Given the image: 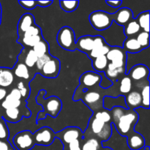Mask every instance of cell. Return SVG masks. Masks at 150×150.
<instances>
[{
	"label": "cell",
	"instance_id": "6da1fadb",
	"mask_svg": "<svg viewBox=\"0 0 150 150\" xmlns=\"http://www.w3.org/2000/svg\"><path fill=\"white\" fill-rule=\"evenodd\" d=\"M39 95L37 97V101L42 105L43 111L39 113L38 120L45 118L46 115H50L53 118H56L61 111L62 103L61 100L56 96H51L47 99H44L43 95H45V90H40Z\"/></svg>",
	"mask_w": 150,
	"mask_h": 150
},
{
	"label": "cell",
	"instance_id": "7a4b0ae2",
	"mask_svg": "<svg viewBox=\"0 0 150 150\" xmlns=\"http://www.w3.org/2000/svg\"><path fill=\"white\" fill-rule=\"evenodd\" d=\"M138 119L139 115L135 110L127 109L124 115L122 116L121 118L115 125H114V126L119 134L126 137L134 131L133 129L137 122Z\"/></svg>",
	"mask_w": 150,
	"mask_h": 150
},
{
	"label": "cell",
	"instance_id": "3957f363",
	"mask_svg": "<svg viewBox=\"0 0 150 150\" xmlns=\"http://www.w3.org/2000/svg\"><path fill=\"white\" fill-rule=\"evenodd\" d=\"M89 20L92 27L97 31H105L110 28L114 20V13L103 10H96L89 15Z\"/></svg>",
	"mask_w": 150,
	"mask_h": 150
},
{
	"label": "cell",
	"instance_id": "277c9868",
	"mask_svg": "<svg viewBox=\"0 0 150 150\" xmlns=\"http://www.w3.org/2000/svg\"><path fill=\"white\" fill-rule=\"evenodd\" d=\"M89 127L92 134L101 143L107 142L112 135V123H104L94 117L89 121Z\"/></svg>",
	"mask_w": 150,
	"mask_h": 150
},
{
	"label": "cell",
	"instance_id": "5b68a950",
	"mask_svg": "<svg viewBox=\"0 0 150 150\" xmlns=\"http://www.w3.org/2000/svg\"><path fill=\"white\" fill-rule=\"evenodd\" d=\"M57 42L62 48L67 51H73L76 48V35L72 28L65 26L59 31L57 37Z\"/></svg>",
	"mask_w": 150,
	"mask_h": 150
},
{
	"label": "cell",
	"instance_id": "8992f818",
	"mask_svg": "<svg viewBox=\"0 0 150 150\" xmlns=\"http://www.w3.org/2000/svg\"><path fill=\"white\" fill-rule=\"evenodd\" d=\"M13 143L18 150H30L35 146L33 134L29 130H23L15 135Z\"/></svg>",
	"mask_w": 150,
	"mask_h": 150
},
{
	"label": "cell",
	"instance_id": "52a82bcc",
	"mask_svg": "<svg viewBox=\"0 0 150 150\" xmlns=\"http://www.w3.org/2000/svg\"><path fill=\"white\" fill-rule=\"evenodd\" d=\"M56 137H58L64 146L69 144L76 140H83L84 136L81 130L76 127H66L62 131L56 133Z\"/></svg>",
	"mask_w": 150,
	"mask_h": 150
},
{
	"label": "cell",
	"instance_id": "ba28073f",
	"mask_svg": "<svg viewBox=\"0 0 150 150\" xmlns=\"http://www.w3.org/2000/svg\"><path fill=\"white\" fill-rule=\"evenodd\" d=\"M108 62L118 67H126L127 63V53L122 47L111 46L106 54Z\"/></svg>",
	"mask_w": 150,
	"mask_h": 150
},
{
	"label": "cell",
	"instance_id": "9c48e42d",
	"mask_svg": "<svg viewBox=\"0 0 150 150\" xmlns=\"http://www.w3.org/2000/svg\"><path fill=\"white\" fill-rule=\"evenodd\" d=\"M56 139V133L48 127H43L37 130L33 134L35 144L49 146Z\"/></svg>",
	"mask_w": 150,
	"mask_h": 150
},
{
	"label": "cell",
	"instance_id": "30bf717a",
	"mask_svg": "<svg viewBox=\"0 0 150 150\" xmlns=\"http://www.w3.org/2000/svg\"><path fill=\"white\" fill-rule=\"evenodd\" d=\"M127 75L132 81L136 83L149 81V68L144 64H137L131 67Z\"/></svg>",
	"mask_w": 150,
	"mask_h": 150
},
{
	"label": "cell",
	"instance_id": "8fae6325",
	"mask_svg": "<svg viewBox=\"0 0 150 150\" xmlns=\"http://www.w3.org/2000/svg\"><path fill=\"white\" fill-rule=\"evenodd\" d=\"M101 76L100 73H96V72L87 71L83 73L79 79L80 81V86L83 87V89H86L89 90V89L97 85H100L101 82Z\"/></svg>",
	"mask_w": 150,
	"mask_h": 150
},
{
	"label": "cell",
	"instance_id": "7c38bea8",
	"mask_svg": "<svg viewBox=\"0 0 150 150\" xmlns=\"http://www.w3.org/2000/svg\"><path fill=\"white\" fill-rule=\"evenodd\" d=\"M60 70V62L56 57H52L50 60H48L45 65L41 69L40 73L43 77L54 79L57 78L59 73Z\"/></svg>",
	"mask_w": 150,
	"mask_h": 150
},
{
	"label": "cell",
	"instance_id": "4fadbf2b",
	"mask_svg": "<svg viewBox=\"0 0 150 150\" xmlns=\"http://www.w3.org/2000/svg\"><path fill=\"white\" fill-rule=\"evenodd\" d=\"M105 77L111 82H117L122 77L126 75V67H118L111 63H108L106 70L104 72Z\"/></svg>",
	"mask_w": 150,
	"mask_h": 150
},
{
	"label": "cell",
	"instance_id": "5bb4252c",
	"mask_svg": "<svg viewBox=\"0 0 150 150\" xmlns=\"http://www.w3.org/2000/svg\"><path fill=\"white\" fill-rule=\"evenodd\" d=\"M133 13L130 9L127 7L120 8L114 13V21L120 26H125L127 23L133 19Z\"/></svg>",
	"mask_w": 150,
	"mask_h": 150
},
{
	"label": "cell",
	"instance_id": "9a60e30c",
	"mask_svg": "<svg viewBox=\"0 0 150 150\" xmlns=\"http://www.w3.org/2000/svg\"><path fill=\"white\" fill-rule=\"evenodd\" d=\"M83 95H81L79 98V99H82V100L84 102L85 104L87 105L91 109H92V107L97 105V104L101 103L103 105V100H101L100 93L95 91L87 90L86 92H83Z\"/></svg>",
	"mask_w": 150,
	"mask_h": 150
},
{
	"label": "cell",
	"instance_id": "2e32d148",
	"mask_svg": "<svg viewBox=\"0 0 150 150\" xmlns=\"http://www.w3.org/2000/svg\"><path fill=\"white\" fill-rule=\"evenodd\" d=\"M76 48L88 54L94 49V36L86 35L79 38L76 42Z\"/></svg>",
	"mask_w": 150,
	"mask_h": 150
},
{
	"label": "cell",
	"instance_id": "e0dca14e",
	"mask_svg": "<svg viewBox=\"0 0 150 150\" xmlns=\"http://www.w3.org/2000/svg\"><path fill=\"white\" fill-rule=\"evenodd\" d=\"M127 144L131 150H140L146 146V142L143 136L133 131L127 136Z\"/></svg>",
	"mask_w": 150,
	"mask_h": 150
},
{
	"label": "cell",
	"instance_id": "ac0fdd59",
	"mask_svg": "<svg viewBox=\"0 0 150 150\" xmlns=\"http://www.w3.org/2000/svg\"><path fill=\"white\" fill-rule=\"evenodd\" d=\"M125 101L127 108L135 110L142 107V97L140 92L133 90L125 96Z\"/></svg>",
	"mask_w": 150,
	"mask_h": 150
},
{
	"label": "cell",
	"instance_id": "d6986e66",
	"mask_svg": "<svg viewBox=\"0 0 150 150\" xmlns=\"http://www.w3.org/2000/svg\"><path fill=\"white\" fill-rule=\"evenodd\" d=\"M103 108H105L108 111H110L114 107L117 106L122 107V108H126V109H128L125 104V97L122 96V95H120L117 98L105 96L103 99Z\"/></svg>",
	"mask_w": 150,
	"mask_h": 150
},
{
	"label": "cell",
	"instance_id": "ffe728a7",
	"mask_svg": "<svg viewBox=\"0 0 150 150\" xmlns=\"http://www.w3.org/2000/svg\"><path fill=\"white\" fill-rule=\"evenodd\" d=\"M35 23V17L31 13L23 14L20 18L18 23V33L19 37L23 35L29 28L34 26Z\"/></svg>",
	"mask_w": 150,
	"mask_h": 150
},
{
	"label": "cell",
	"instance_id": "44dd1931",
	"mask_svg": "<svg viewBox=\"0 0 150 150\" xmlns=\"http://www.w3.org/2000/svg\"><path fill=\"white\" fill-rule=\"evenodd\" d=\"M14 74L13 70L8 67H0V87H8L14 81Z\"/></svg>",
	"mask_w": 150,
	"mask_h": 150
},
{
	"label": "cell",
	"instance_id": "7402d4cb",
	"mask_svg": "<svg viewBox=\"0 0 150 150\" xmlns=\"http://www.w3.org/2000/svg\"><path fill=\"white\" fill-rule=\"evenodd\" d=\"M122 48L127 54H137L143 51L142 47L139 44L136 38H127L123 42V46Z\"/></svg>",
	"mask_w": 150,
	"mask_h": 150
},
{
	"label": "cell",
	"instance_id": "603a6c76",
	"mask_svg": "<svg viewBox=\"0 0 150 150\" xmlns=\"http://www.w3.org/2000/svg\"><path fill=\"white\" fill-rule=\"evenodd\" d=\"M141 32V28L135 18L132 19L124 26V34L127 38H134Z\"/></svg>",
	"mask_w": 150,
	"mask_h": 150
},
{
	"label": "cell",
	"instance_id": "cb8c5ba5",
	"mask_svg": "<svg viewBox=\"0 0 150 150\" xmlns=\"http://www.w3.org/2000/svg\"><path fill=\"white\" fill-rule=\"evenodd\" d=\"M2 118L6 122H10L12 123H16L21 120L22 115H21V111L18 108H10L5 110Z\"/></svg>",
	"mask_w": 150,
	"mask_h": 150
},
{
	"label": "cell",
	"instance_id": "d4e9b609",
	"mask_svg": "<svg viewBox=\"0 0 150 150\" xmlns=\"http://www.w3.org/2000/svg\"><path fill=\"white\" fill-rule=\"evenodd\" d=\"M141 28V30L145 32H149V11L142 12L135 18Z\"/></svg>",
	"mask_w": 150,
	"mask_h": 150
},
{
	"label": "cell",
	"instance_id": "484cf974",
	"mask_svg": "<svg viewBox=\"0 0 150 150\" xmlns=\"http://www.w3.org/2000/svg\"><path fill=\"white\" fill-rule=\"evenodd\" d=\"M119 81H120V87H119L120 92L121 95L125 97L129 92H131L133 88V81L127 75H125Z\"/></svg>",
	"mask_w": 150,
	"mask_h": 150
},
{
	"label": "cell",
	"instance_id": "4316f807",
	"mask_svg": "<svg viewBox=\"0 0 150 150\" xmlns=\"http://www.w3.org/2000/svg\"><path fill=\"white\" fill-rule=\"evenodd\" d=\"M108 61L105 56L98 57L92 60V67L96 73H104L108 64Z\"/></svg>",
	"mask_w": 150,
	"mask_h": 150
},
{
	"label": "cell",
	"instance_id": "83f0119b",
	"mask_svg": "<svg viewBox=\"0 0 150 150\" xmlns=\"http://www.w3.org/2000/svg\"><path fill=\"white\" fill-rule=\"evenodd\" d=\"M32 50L35 53L37 57L39 58V57H43L45 54H48V51H49V45H48L46 40L42 39V40L40 41L38 44H36L32 48Z\"/></svg>",
	"mask_w": 150,
	"mask_h": 150
},
{
	"label": "cell",
	"instance_id": "f1b7e54d",
	"mask_svg": "<svg viewBox=\"0 0 150 150\" xmlns=\"http://www.w3.org/2000/svg\"><path fill=\"white\" fill-rule=\"evenodd\" d=\"M13 74L18 78L23 79H28L29 78V68L25 65L24 63H18L13 69Z\"/></svg>",
	"mask_w": 150,
	"mask_h": 150
},
{
	"label": "cell",
	"instance_id": "f546056e",
	"mask_svg": "<svg viewBox=\"0 0 150 150\" xmlns=\"http://www.w3.org/2000/svg\"><path fill=\"white\" fill-rule=\"evenodd\" d=\"M102 147V143L96 138H89L86 141L81 148V150H99Z\"/></svg>",
	"mask_w": 150,
	"mask_h": 150
},
{
	"label": "cell",
	"instance_id": "4dcf8cb0",
	"mask_svg": "<svg viewBox=\"0 0 150 150\" xmlns=\"http://www.w3.org/2000/svg\"><path fill=\"white\" fill-rule=\"evenodd\" d=\"M111 45L106 44L105 45L102 47H100V48H94L91 52H89L87 54V56L89 57V58L91 60H93L95 59L98 58V57H102V56H106V54H108V52L109 51L110 48H111Z\"/></svg>",
	"mask_w": 150,
	"mask_h": 150
},
{
	"label": "cell",
	"instance_id": "1f68e13d",
	"mask_svg": "<svg viewBox=\"0 0 150 150\" xmlns=\"http://www.w3.org/2000/svg\"><path fill=\"white\" fill-rule=\"evenodd\" d=\"M21 105V100L14 99L10 95H7L1 103V107L5 110L10 108H18Z\"/></svg>",
	"mask_w": 150,
	"mask_h": 150
},
{
	"label": "cell",
	"instance_id": "d6a6232c",
	"mask_svg": "<svg viewBox=\"0 0 150 150\" xmlns=\"http://www.w3.org/2000/svg\"><path fill=\"white\" fill-rule=\"evenodd\" d=\"M142 97V108L145 109H149V85H144L142 87V92H140Z\"/></svg>",
	"mask_w": 150,
	"mask_h": 150
},
{
	"label": "cell",
	"instance_id": "836d02e7",
	"mask_svg": "<svg viewBox=\"0 0 150 150\" xmlns=\"http://www.w3.org/2000/svg\"><path fill=\"white\" fill-rule=\"evenodd\" d=\"M43 39L42 35H36V36L29 37V38H19L18 42L20 43L23 44L29 47H32L33 48L36 44H38L40 41Z\"/></svg>",
	"mask_w": 150,
	"mask_h": 150
},
{
	"label": "cell",
	"instance_id": "e575fe53",
	"mask_svg": "<svg viewBox=\"0 0 150 150\" xmlns=\"http://www.w3.org/2000/svg\"><path fill=\"white\" fill-rule=\"evenodd\" d=\"M127 109L122 108V107L117 106L114 107L111 110H110L109 112L111 117V123L113 125H115L122 117V116L124 115L125 113L126 112Z\"/></svg>",
	"mask_w": 150,
	"mask_h": 150
},
{
	"label": "cell",
	"instance_id": "d590c367",
	"mask_svg": "<svg viewBox=\"0 0 150 150\" xmlns=\"http://www.w3.org/2000/svg\"><path fill=\"white\" fill-rule=\"evenodd\" d=\"M60 7L66 13L74 12L78 8L79 4V1H60Z\"/></svg>",
	"mask_w": 150,
	"mask_h": 150
},
{
	"label": "cell",
	"instance_id": "8d00e7d4",
	"mask_svg": "<svg viewBox=\"0 0 150 150\" xmlns=\"http://www.w3.org/2000/svg\"><path fill=\"white\" fill-rule=\"evenodd\" d=\"M136 40L143 49H146L149 47V34L144 31L140 32L136 37Z\"/></svg>",
	"mask_w": 150,
	"mask_h": 150
},
{
	"label": "cell",
	"instance_id": "74e56055",
	"mask_svg": "<svg viewBox=\"0 0 150 150\" xmlns=\"http://www.w3.org/2000/svg\"><path fill=\"white\" fill-rule=\"evenodd\" d=\"M38 57H37V55L35 54V53L34 52V51L32 49H30L28 53L26 54V57L24 59V64L26 67L29 68V67H33L35 65L37 62V60H38Z\"/></svg>",
	"mask_w": 150,
	"mask_h": 150
},
{
	"label": "cell",
	"instance_id": "f35d334b",
	"mask_svg": "<svg viewBox=\"0 0 150 150\" xmlns=\"http://www.w3.org/2000/svg\"><path fill=\"white\" fill-rule=\"evenodd\" d=\"M95 119L103 122L104 123H111V117L109 111H97L93 116Z\"/></svg>",
	"mask_w": 150,
	"mask_h": 150
},
{
	"label": "cell",
	"instance_id": "ab89813d",
	"mask_svg": "<svg viewBox=\"0 0 150 150\" xmlns=\"http://www.w3.org/2000/svg\"><path fill=\"white\" fill-rule=\"evenodd\" d=\"M10 136L7 123L2 117H0V140H7Z\"/></svg>",
	"mask_w": 150,
	"mask_h": 150
},
{
	"label": "cell",
	"instance_id": "60d3db41",
	"mask_svg": "<svg viewBox=\"0 0 150 150\" xmlns=\"http://www.w3.org/2000/svg\"><path fill=\"white\" fill-rule=\"evenodd\" d=\"M36 35H42V31H41V29L40 26L35 24L34 26L29 28V29L22 35V37H21V38H29V37L36 36Z\"/></svg>",
	"mask_w": 150,
	"mask_h": 150
},
{
	"label": "cell",
	"instance_id": "b9f144b4",
	"mask_svg": "<svg viewBox=\"0 0 150 150\" xmlns=\"http://www.w3.org/2000/svg\"><path fill=\"white\" fill-rule=\"evenodd\" d=\"M51 57H52V56L50 55L49 54H45V55H44L43 57H39V58L38 59V60H37L36 64H35V65H36L37 67V69L39 70H41V69H42V67L45 65V63H46L48 60L51 59Z\"/></svg>",
	"mask_w": 150,
	"mask_h": 150
},
{
	"label": "cell",
	"instance_id": "7bdbcfd3",
	"mask_svg": "<svg viewBox=\"0 0 150 150\" xmlns=\"http://www.w3.org/2000/svg\"><path fill=\"white\" fill-rule=\"evenodd\" d=\"M19 4L26 10H32L38 6L37 1H18Z\"/></svg>",
	"mask_w": 150,
	"mask_h": 150
},
{
	"label": "cell",
	"instance_id": "ee69618b",
	"mask_svg": "<svg viewBox=\"0 0 150 150\" xmlns=\"http://www.w3.org/2000/svg\"><path fill=\"white\" fill-rule=\"evenodd\" d=\"M80 140H76L69 144L64 146V150H81Z\"/></svg>",
	"mask_w": 150,
	"mask_h": 150
},
{
	"label": "cell",
	"instance_id": "f6af8a7d",
	"mask_svg": "<svg viewBox=\"0 0 150 150\" xmlns=\"http://www.w3.org/2000/svg\"><path fill=\"white\" fill-rule=\"evenodd\" d=\"M16 89H17L19 92H20L22 98H26V97L28 98V96H29V94H28V92H27V89L26 88V86H25V85H24V83H23V81H21L18 83L17 88H16Z\"/></svg>",
	"mask_w": 150,
	"mask_h": 150
},
{
	"label": "cell",
	"instance_id": "bcb514c9",
	"mask_svg": "<svg viewBox=\"0 0 150 150\" xmlns=\"http://www.w3.org/2000/svg\"><path fill=\"white\" fill-rule=\"evenodd\" d=\"M13 146L7 140H0V150H10Z\"/></svg>",
	"mask_w": 150,
	"mask_h": 150
},
{
	"label": "cell",
	"instance_id": "7dc6e473",
	"mask_svg": "<svg viewBox=\"0 0 150 150\" xmlns=\"http://www.w3.org/2000/svg\"><path fill=\"white\" fill-rule=\"evenodd\" d=\"M9 95H10V96L12 97V98H14V99L19 100H21V98H22L20 92H19V91L16 88L12 89V91L10 92V93L9 94Z\"/></svg>",
	"mask_w": 150,
	"mask_h": 150
},
{
	"label": "cell",
	"instance_id": "c3c4849f",
	"mask_svg": "<svg viewBox=\"0 0 150 150\" xmlns=\"http://www.w3.org/2000/svg\"><path fill=\"white\" fill-rule=\"evenodd\" d=\"M105 2L108 5H109L111 7H114V8H119L122 4V0L121 1H118V0L117 1H108L107 0V1H105Z\"/></svg>",
	"mask_w": 150,
	"mask_h": 150
},
{
	"label": "cell",
	"instance_id": "681fc988",
	"mask_svg": "<svg viewBox=\"0 0 150 150\" xmlns=\"http://www.w3.org/2000/svg\"><path fill=\"white\" fill-rule=\"evenodd\" d=\"M38 1V5L42 7H47L51 5L53 3V1Z\"/></svg>",
	"mask_w": 150,
	"mask_h": 150
},
{
	"label": "cell",
	"instance_id": "f907efd6",
	"mask_svg": "<svg viewBox=\"0 0 150 150\" xmlns=\"http://www.w3.org/2000/svg\"><path fill=\"white\" fill-rule=\"evenodd\" d=\"M7 95V92L4 88L0 87V101H3Z\"/></svg>",
	"mask_w": 150,
	"mask_h": 150
},
{
	"label": "cell",
	"instance_id": "816d5d0a",
	"mask_svg": "<svg viewBox=\"0 0 150 150\" xmlns=\"http://www.w3.org/2000/svg\"><path fill=\"white\" fill-rule=\"evenodd\" d=\"M99 150H114L113 149H111V148L110 147H108V146H102V147L100 148Z\"/></svg>",
	"mask_w": 150,
	"mask_h": 150
},
{
	"label": "cell",
	"instance_id": "f5cc1de1",
	"mask_svg": "<svg viewBox=\"0 0 150 150\" xmlns=\"http://www.w3.org/2000/svg\"><path fill=\"white\" fill-rule=\"evenodd\" d=\"M1 3H0V25H1Z\"/></svg>",
	"mask_w": 150,
	"mask_h": 150
},
{
	"label": "cell",
	"instance_id": "db71d44e",
	"mask_svg": "<svg viewBox=\"0 0 150 150\" xmlns=\"http://www.w3.org/2000/svg\"><path fill=\"white\" fill-rule=\"evenodd\" d=\"M144 150H150L149 146H145L144 147Z\"/></svg>",
	"mask_w": 150,
	"mask_h": 150
},
{
	"label": "cell",
	"instance_id": "11a10c76",
	"mask_svg": "<svg viewBox=\"0 0 150 150\" xmlns=\"http://www.w3.org/2000/svg\"><path fill=\"white\" fill-rule=\"evenodd\" d=\"M10 150H16V149H14V147H13V148H12V149H10Z\"/></svg>",
	"mask_w": 150,
	"mask_h": 150
}]
</instances>
